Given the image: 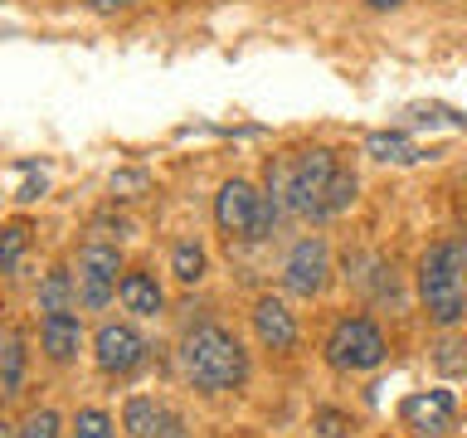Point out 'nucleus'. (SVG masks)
<instances>
[{
	"label": "nucleus",
	"mask_w": 467,
	"mask_h": 438,
	"mask_svg": "<svg viewBox=\"0 0 467 438\" xmlns=\"http://www.w3.org/2000/svg\"><path fill=\"white\" fill-rule=\"evenodd\" d=\"M181 375L195 385L200 394H229L244 390L248 375H254V360H248L244 341L219 321H200L181 336Z\"/></svg>",
	"instance_id": "1"
},
{
	"label": "nucleus",
	"mask_w": 467,
	"mask_h": 438,
	"mask_svg": "<svg viewBox=\"0 0 467 438\" xmlns=\"http://www.w3.org/2000/svg\"><path fill=\"white\" fill-rule=\"evenodd\" d=\"M419 307L438 331H452L467 317V239H438L423 248L419 273Z\"/></svg>",
	"instance_id": "2"
},
{
	"label": "nucleus",
	"mask_w": 467,
	"mask_h": 438,
	"mask_svg": "<svg viewBox=\"0 0 467 438\" xmlns=\"http://www.w3.org/2000/svg\"><path fill=\"white\" fill-rule=\"evenodd\" d=\"M277 214H283V204H277L268 190H258L254 181H244V175H234V181L219 185L214 195V224L219 234H229V239L239 244H258L268 239Z\"/></svg>",
	"instance_id": "3"
},
{
	"label": "nucleus",
	"mask_w": 467,
	"mask_h": 438,
	"mask_svg": "<svg viewBox=\"0 0 467 438\" xmlns=\"http://www.w3.org/2000/svg\"><path fill=\"white\" fill-rule=\"evenodd\" d=\"M321 350H327V365L341 375H370L389 360V341L370 317H341L327 331V346Z\"/></svg>",
	"instance_id": "4"
},
{
	"label": "nucleus",
	"mask_w": 467,
	"mask_h": 438,
	"mask_svg": "<svg viewBox=\"0 0 467 438\" xmlns=\"http://www.w3.org/2000/svg\"><path fill=\"white\" fill-rule=\"evenodd\" d=\"M341 171V156L331 146H312V151H297L292 156V171H287V214H302V219H321L327 214V195H331V181Z\"/></svg>",
	"instance_id": "5"
},
{
	"label": "nucleus",
	"mask_w": 467,
	"mask_h": 438,
	"mask_svg": "<svg viewBox=\"0 0 467 438\" xmlns=\"http://www.w3.org/2000/svg\"><path fill=\"white\" fill-rule=\"evenodd\" d=\"M78 302L88 307V312H102L112 297H117V287H122V248H117L112 239H88L78 248Z\"/></svg>",
	"instance_id": "6"
},
{
	"label": "nucleus",
	"mask_w": 467,
	"mask_h": 438,
	"mask_svg": "<svg viewBox=\"0 0 467 438\" xmlns=\"http://www.w3.org/2000/svg\"><path fill=\"white\" fill-rule=\"evenodd\" d=\"M283 287L302 302H317L321 292L331 287V244L321 234H306L287 248L283 258Z\"/></svg>",
	"instance_id": "7"
},
{
	"label": "nucleus",
	"mask_w": 467,
	"mask_h": 438,
	"mask_svg": "<svg viewBox=\"0 0 467 438\" xmlns=\"http://www.w3.org/2000/svg\"><path fill=\"white\" fill-rule=\"evenodd\" d=\"M146 336L131 327V321H102L93 331V365L108 380H127L146 365Z\"/></svg>",
	"instance_id": "8"
},
{
	"label": "nucleus",
	"mask_w": 467,
	"mask_h": 438,
	"mask_svg": "<svg viewBox=\"0 0 467 438\" xmlns=\"http://www.w3.org/2000/svg\"><path fill=\"white\" fill-rule=\"evenodd\" d=\"M400 419L404 429H419L423 438H443L452 423H458V394L452 390H414L409 400L400 404Z\"/></svg>",
	"instance_id": "9"
},
{
	"label": "nucleus",
	"mask_w": 467,
	"mask_h": 438,
	"mask_svg": "<svg viewBox=\"0 0 467 438\" xmlns=\"http://www.w3.org/2000/svg\"><path fill=\"white\" fill-rule=\"evenodd\" d=\"M248 321H254V336H258V346L263 350H292L297 346V312L283 302V297H273V292H263V297L254 302V312H248Z\"/></svg>",
	"instance_id": "10"
},
{
	"label": "nucleus",
	"mask_w": 467,
	"mask_h": 438,
	"mask_svg": "<svg viewBox=\"0 0 467 438\" xmlns=\"http://www.w3.org/2000/svg\"><path fill=\"white\" fill-rule=\"evenodd\" d=\"M122 429H127V438H185L181 414L171 404L151 400V394H131L122 404Z\"/></svg>",
	"instance_id": "11"
},
{
	"label": "nucleus",
	"mask_w": 467,
	"mask_h": 438,
	"mask_svg": "<svg viewBox=\"0 0 467 438\" xmlns=\"http://www.w3.org/2000/svg\"><path fill=\"white\" fill-rule=\"evenodd\" d=\"M39 350L54 365L78 360V350H83V317L73 312V307H68V312H44L39 317Z\"/></svg>",
	"instance_id": "12"
},
{
	"label": "nucleus",
	"mask_w": 467,
	"mask_h": 438,
	"mask_svg": "<svg viewBox=\"0 0 467 438\" xmlns=\"http://www.w3.org/2000/svg\"><path fill=\"white\" fill-rule=\"evenodd\" d=\"M117 297H122V307L131 317H161L166 312V287H161V277L151 268H127Z\"/></svg>",
	"instance_id": "13"
},
{
	"label": "nucleus",
	"mask_w": 467,
	"mask_h": 438,
	"mask_svg": "<svg viewBox=\"0 0 467 438\" xmlns=\"http://www.w3.org/2000/svg\"><path fill=\"white\" fill-rule=\"evenodd\" d=\"M25 365H29L25 331H20V327H5V336H0V394H5V400H15V394H20Z\"/></svg>",
	"instance_id": "14"
},
{
	"label": "nucleus",
	"mask_w": 467,
	"mask_h": 438,
	"mask_svg": "<svg viewBox=\"0 0 467 438\" xmlns=\"http://www.w3.org/2000/svg\"><path fill=\"white\" fill-rule=\"evenodd\" d=\"M35 302H39V312H68L73 302H78V273L73 268H49L39 277V292H35Z\"/></svg>",
	"instance_id": "15"
},
{
	"label": "nucleus",
	"mask_w": 467,
	"mask_h": 438,
	"mask_svg": "<svg viewBox=\"0 0 467 438\" xmlns=\"http://www.w3.org/2000/svg\"><path fill=\"white\" fill-rule=\"evenodd\" d=\"M204 273H210V254H204L200 239H181L171 248V277L175 283L195 287V283H204Z\"/></svg>",
	"instance_id": "16"
},
{
	"label": "nucleus",
	"mask_w": 467,
	"mask_h": 438,
	"mask_svg": "<svg viewBox=\"0 0 467 438\" xmlns=\"http://www.w3.org/2000/svg\"><path fill=\"white\" fill-rule=\"evenodd\" d=\"M365 151L375 161H385V166H409V161H419V146L404 137V131H370L365 137Z\"/></svg>",
	"instance_id": "17"
},
{
	"label": "nucleus",
	"mask_w": 467,
	"mask_h": 438,
	"mask_svg": "<svg viewBox=\"0 0 467 438\" xmlns=\"http://www.w3.org/2000/svg\"><path fill=\"white\" fill-rule=\"evenodd\" d=\"M68 438H117V423H112L108 409L88 404V409H78V414L68 419Z\"/></svg>",
	"instance_id": "18"
},
{
	"label": "nucleus",
	"mask_w": 467,
	"mask_h": 438,
	"mask_svg": "<svg viewBox=\"0 0 467 438\" xmlns=\"http://www.w3.org/2000/svg\"><path fill=\"white\" fill-rule=\"evenodd\" d=\"M25 244H29V224H20V219H10V224L0 229V273H5V277L20 273Z\"/></svg>",
	"instance_id": "19"
},
{
	"label": "nucleus",
	"mask_w": 467,
	"mask_h": 438,
	"mask_svg": "<svg viewBox=\"0 0 467 438\" xmlns=\"http://www.w3.org/2000/svg\"><path fill=\"white\" fill-rule=\"evenodd\" d=\"M356 195H360V175L350 171V166H341V171H336V181H331L327 214H321V219H336V214H346L350 204H356Z\"/></svg>",
	"instance_id": "20"
},
{
	"label": "nucleus",
	"mask_w": 467,
	"mask_h": 438,
	"mask_svg": "<svg viewBox=\"0 0 467 438\" xmlns=\"http://www.w3.org/2000/svg\"><path fill=\"white\" fill-rule=\"evenodd\" d=\"M433 365L443 375H462L467 370V336L443 331V341H438V350H433Z\"/></svg>",
	"instance_id": "21"
},
{
	"label": "nucleus",
	"mask_w": 467,
	"mask_h": 438,
	"mask_svg": "<svg viewBox=\"0 0 467 438\" xmlns=\"http://www.w3.org/2000/svg\"><path fill=\"white\" fill-rule=\"evenodd\" d=\"M312 433L317 438H350V414L336 404H321V409H312Z\"/></svg>",
	"instance_id": "22"
},
{
	"label": "nucleus",
	"mask_w": 467,
	"mask_h": 438,
	"mask_svg": "<svg viewBox=\"0 0 467 438\" xmlns=\"http://www.w3.org/2000/svg\"><path fill=\"white\" fill-rule=\"evenodd\" d=\"M20 438H64V419H58V409H35V414L20 423Z\"/></svg>",
	"instance_id": "23"
},
{
	"label": "nucleus",
	"mask_w": 467,
	"mask_h": 438,
	"mask_svg": "<svg viewBox=\"0 0 467 438\" xmlns=\"http://www.w3.org/2000/svg\"><path fill=\"white\" fill-rule=\"evenodd\" d=\"M151 190V175L146 171H112V195H122V200H137Z\"/></svg>",
	"instance_id": "24"
},
{
	"label": "nucleus",
	"mask_w": 467,
	"mask_h": 438,
	"mask_svg": "<svg viewBox=\"0 0 467 438\" xmlns=\"http://www.w3.org/2000/svg\"><path fill=\"white\" fill-rule=\"evenodd\" d=\"M83 5L93 10V15H122V10L137 5V0H83Z\"/></svg>",
	"instance_id": "25"
},
{
	"label": "nucleus",
	"mask_w": 467,
	"mask_h": 438,
	"mask_svg": "<svg viewBox=\"0 0 467 438\" xmlns=\"http://www.w3.org/2000/svg\"><path fill=\"white\" fill-rule=\"evenodd\" d=\"M44 185H49V181H44V175H35V181H25V185H20V195H15V200H20V204L39 200V195H44Z\"/></svg>",
	"instance_id": "26"
},
{
	"label": "nucleus",
	"mask_w": 467,
	"mask_h": 438,
	"mask_svg": "<svg viewBox=\"0 0 467 438\" xmlns=\"http://www.w3.org/2000/svg\"><path fill=\"white\" fill-rule=\"evenodd\" d=\"M365 5H370V10H379V15H385V10H400V5H404V0H365Z\"/></svg>",
	"instance_id": "27"
},
{
	"label": "nucleus",
	"mask_w": 467,
	"mask_h": 438,
	"mask_svg": "<svg viewBox=\"0 0 467 438\" xmlns=\"http://www.w3.org/2000/svg\"><path fill=\"white\" fill-rule=\"evenodd\" d=\"M0 438H20V423H0Z\"/></svg>",
	"instance_id": "28"
},
{
	"label": "nucleus",
	"mask_w": 467,
	"mask_h": 438,
	"mask_svg": "<svg viewBox=\"0 0 467 438\" xmlns=\"http://www.w3.org/2000/svg\"><path fill=\"white\" fill-rule=\"evenodd\" d=\"M375 438H389V433H375Z\"/></svg>",
	"instance_id": "29"
},
{
	"label": "nucleus",
	"mask_w": 467,
	"mask_h": 438,
	"mask_svg": "<svg viewBox=\"0 0 467 438\" xmlns=\"http://www.w3.org/2000/svg\"><path fill=\"white\" fill-rule=\"evenodd\" d=\"M419 438H423V433H419Z\"/></svg>",
	"instance_id": "30"
}]
</instances>
